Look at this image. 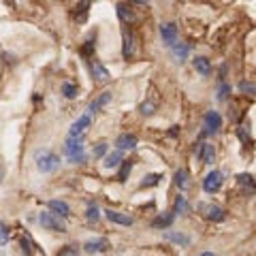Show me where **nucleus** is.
<instances>
[{
  "mask_svg": "<svg viewBox=\"0 0 256 256\" xmlns=\"http://www.w3.org/2000/svg\"><path fill=\"white\" fill-rule=\"evenodd\" d=\"M37 167H39L41 173H52V171H56L60 167V158L54 152L43 149V152L37 154Z\"/></svg>",
  "mask_w": 256,
  "mask_h": 256,
  "instance_id": "nucleus-1",
  "label": "nucleus"
},
{
  "mask_svg": "<svg viewBox=\"0 0 256 256\" xmlns=\"http://www.w3.org/2000/svg\"><path fill=\"white\" fill-rule=\"evenodd\" d=\"M64 152H66L68 160L70 162H83L85 160V154H83V137H70L66 141V147H64Z\"/></svg>",
  "mask_w": 256,
  "mask_h": 256,
  "instance_id": "nucleus-2",
  "label": "nucleus"
},
{
  "mask_svg": "<svg viewBox=\"0 0 256 256\" xmlns=\"http://www.w3.org/2000/svg\"><path fill=\"white\" fill-rule=\"evenodd\" d=\"M39 220H41L43 229H47V231H58V233L66 231V226H64V222L60 220V216H56V213H41Z\"/></svg>",
  "mask_w": 256,
  "mask_h": 256,
  "instance_id": "nucleus-3",
  "label": "nucleus"
},
{
  "mask_svg": "<svg viewBox=\"0 0 256 256\" xmlns=\"http://www.w3.org/2000/svg\"><path fill=\"white\" fill-rule=\"evenodd\" d=\"M198 209H201V213L209 220V222H222V220L226 218L224 209H222V207H218V205H213V203H203Z\"/></svg>",
  "mask_w": 256,
  "mask_h": 256,
  "instance_id": "nucleus-4",
  "label": "nucleus"
},
{
  "mask_svg": "<svg viewBox=\"0 0 256 256\" xmlns=\"http://www.w3.org/2000/svg\"><path fill=\"white\" fill-rule=\"evenodd\" d=\"M220 186H222V173L220 171H211V173L205 177V182H203V188H205V192H218L220 190Z\"/></svg>",
  "mask_w": 256,
  "mask_h": 256,
  "instance_id": "nucleus-5",
  "label": "nucleus"
},
{
  "mask_svg": "<svg viewBox=\"0 0 256 256\" xmlns=\"http://www.w3.org/2000/svg\"><path fill=\"white\" fill-rule=\"evenodd\" d=\"M160 37H162V41H165L169 47H173L175 41H177V26L171 24V21H167V24H160Z\"/></svg>",
  "mask_w": 256,
  "mask_h": 256,
  "instance_id": "nucleus-6",
  "label": "nucleus"
},
{
  "mask_svg": "<svg viewBox=\"0 0 256 256\" xmlns=\"http://www.w3.org/2000/svg\"><path fill=\"white\" fill-rule=\"evenodd\" d=\"M90 73H92V77H94L98 83H107V81H109V70H107L98 60H90Z\"/></svg>",
  "mask_w": 256,
  "mask_h": 256,
  "instance_id": "nucleus-7",
  "label": "nucleus"
},
{
  "mask_svg": "<svg viewBox=\"0 0 256 256\" xmlns=\"http://www.w3.org/2000/svg\"><path fill=\"white\" fill-rule=\"evenodd\" d=\"M196 156L205 162V165H213V158H216V149H213V145H209V143H201V145L196 147Z\"/></svg>",
  "mask_w": 256,
  "mask_h": 256,
  "instance_id": "nucleus-8",
  "label": "nucleus"
},
{
  "mask_svg": "<svg viewBox=\"0 0 256 256\" xmlns=\"http://www.w3.org/2000/svg\"><path fill=\"white\" fill-rule=\"evenodd\" d=\"M105 216L109 222H116V224H122V226H130L132 224V218L128 213H122V211H113V209H107Z\"/></svg>",
  "mask_w": 256,
  "mask_h": 256,
  "instance_id": "nucleus-9",
  "label": "nucleus"
},
{
  "mask_svg": "<svg viewBox=\"0 0 256 256\" xmlns=\"http://www.w3.org/2000/svg\"><path fill=\"white\" fill-rule=\"evenodd\" d=\"M220 126H222V118H220V113L218 111H207V116H205V130L216 132V130H220Z\"/></svg>",
  "mask_w": 256,
  "mask_h": 256,
  "instance_id": "nucleus-10",
  "label": "nucleus"
},
{
  "mask_svg": "<svg viewBox=\"0 0 256 256\" xmlns=\"http://www.w3.org/2000/svg\"><path fill=\"white\" fill-rule=\"evenodd\" d=\"M90 128V113L88 116H81L77 122L73 124V128H70V137H83V132Z\"/></svg>",
  "mask_w": 256,
  "mask_h": 256,
  "instance_id": "nucleus-11",
  "label": "nucleus"
},
{
  "mask_svg": "<svg viewBox=\"0 0 256 256\" xmlns=\"http://www.w3.org/2000/svg\"><path fill=\"white\" fill-rule=\"evenodd\" d=\"M173 220H175V213L173 211H165V213H160L158 218H154L152 226L154 229H169V226L173 224Z\"/></svg>",
  "mask_w": 256,
  "mask_h": 256,
  "instance_id": "nucleus-12",
  "label": "nucleus"
},
{
  "mask_svg": "<svg viewBox=\"0 0 256 256\" xmlns=\"http://www.w3.org/2000/svg\"><path fill=\"white\" fill-rule=\"evenodd\" d=\"M116 145H118V149H134V147H137V137H134V134L124 132V134H120V137H118Z\"/></svg>",
  "mask_w": 256,
  "mask_h": 256,
  "instance_id": "nucleus-13",
  "label": "nucleus"
},
{
  "mask_svg": "<svg viewBox=\"0 0 256 256\" xmlns=\"http://www.w3.org/2000/svg\"><path fill=\"white\" fill-rule=\"evenodd\" d=\"M118 15H120V19H122L124 24H132V21L137 19V15H134L132 9H130V4H126V2L118 4Z\"/></svg>",
  "mask_w": 256,
  "mask_h": 256,
  "instance_id": "nucleus-14",
  "label": "nucleus"
},
{
  "mask_svg": "<svg viewBox=\"0 0 256 256\" xmlns=\"http://www.w3.org/2000/svg\"><path fill=\"white\" fill-rule=\"evenodd\" d=\"M49 209L60 218H68L70 216V207L64 201H49Z\"/></svg>",
  "mask_w": 256,
  "mask_h": 256,
  "instance_id": "nucleus-15",
  "label": "nucleus"
},
{
  "mask_svg": "<svg viewBox=\"0 0 256 256\" xmlns=\"http://www.w3.org/2000/svg\"><path fill=\"white\" fill-rule=\"evenodd\" d=\"M83 248H85V252H90V254H94V252H105L107 248H109V241H107V239H94V241H88V244H85Z\"/></svg>",
  "mask_w": 256,
  "mask_h": 256,
  "instance_id": "nucleus-16",
  "label": "nucleus"
},
{
  "mask_svg": "<svg viewBox=\"0 0 256 256\" xmlns=\"http://www.w3.org/2000/svg\"><path fill=\"white\" fill-rule=\"evenodd\" d=\"M132 52H134V37H132V32L130 30H126L124 32V47H122V56L128 60L132 56Z\"/></svg>",
  "mask_w": 256,
  "mask_h": 256,
  "instance_id": "nucleus-17",
  "label": "nucleus"
},
{
  "mask_svg": "<svg viewBox=\"0 0 256 256\" xmlns=\"http://www.w3.org/2000/svg\"><path fill=\"white\" fill-rule=\"evenodd\" d=\"M109 101H111V92H103V94L98 96L96 101H92V103H90V113H96L98 109H103V107L109 103Z\"/></svg>",
  "mask_w": 256,
  "mask_h": 256,
  "instance_id": "nucleus-18",
  "label": "nucleus"
},
{
  "mask_svg": "<svg viewBox=\"0 0 256 256\" xmlns=\"http://www.w3.org/2000/svg\"><path fill=\"white\" fill-rule=\"evenodd\" d=\"M175 186L180 188V190H188L190 188V177H188V171H184L180 169L175 173Z\"/></svg>",
  "mask_w": 256,
  "mask_h": 256,
  "instance_id": "nucleus-19",
  "label": "nucleus"
},
{
  "mask_svg": "<svg viewBox=\"0 0 256 256\" xmlns=\"http://www.w3.org/2000/svg\"><path fill=\"white\" fill-rule=\"evenodd\" d=\"M120 162H122V149H118V152H111V154H107L105 156V169H113V167H118Z\"/></svg>",
  "mask_w": 256,
  "mask_h": 256,
  "instance_id": "nucleus-20",
  "label": "nucleus"
},
{
  "mask_svg": "<svg viewBox=\"0 0 256 256\" xmlns=\"http://www.w3.org/2000/svg\"><path fill=\"white\" fill-rule=\"evenodd\" d=\"M192 64H194V68H196L201 75H209L211 64H209V60H207V58H203V56H196V58L192 60Z\"/></svg>",
  "mask_w": 256,
  "mask_h": 256,
  "instance_id": "nucleus-21",
  "label": "nucleus"
},
{
  "mask_svg": "<svg viewBox=\"0 0 256 256\" xmlns=\"http://www.w3.org/2000/svg\"><path fill=\"white\" fill-rule=\"evenodd\" d=\"M165 235H167V239L175 241V244H180V246H188V244H190V237H186V235H180V233H171V231H167Z\"/></svg>",
  "mask_w": 256,
  "mask_h": 256,
  "instance_id": "nucleus-22",
  "label": "nucleus"
},
{
  "mask_svg": "<svg viewBox=\"0 0 256 256\" xmlns=\"http://www.w3.org/2000/svg\"><path fill=\"white\" fill-rule=\"evenodd\" d=\"M130 171H132V162L130 160H122V169H120V173H118V180L126 182L128 175H130Z\"/></svg>",
  "mask_w": 256,
  "mask_h": 256,
  "instance_id": "nucleus-23",
  "label": "nucleus"
},
{
  "mask_svg": "<svg viewBox=\"0 0 256 256\" xmlns=\"http://www.w3.org/2000/svg\"><path fill=\"white\" fill-rule=\"evenodd\" d=\"M237 180H239V184H241V186H244L246 190H250V194H252L254 190H256V186H254V180H252V175H246V173H241V175L237 177Z\"/></svg>",
  "mask_w": 256,
  "mask_h": 256,
  "instance_id": "nucleus-24",
  "label": "nucleus"
},
{
  "mask_svg": "<svg viewBox=\"0 0 256 256\" xmlns=\"http://www.w3.org/2000/svg\"><path fill=\"white\" fill-rule=\"evenodd\" d=\"M9 237H11L9 226H6V222H0V246L9 244Z\"/></svg>",
  "mask_w": 256,
  "mask_h": 256,
  "instance_id": "nucleus-25",
  "label": "nucleus"
},
{
  "mask_svg": "<svg viewBox=\"0 0 256 256\" xmlns=\"http://www.w3.org/2000/svg\"><path fill=\"white\" fill-rule=\"evenodd\" d=\"M160 180H162V177H160L158 173H152V175H147L145 180L141 182V186H143V188H152V186H156V184H158Z\"/></svg>",
  "mask_w": 256,
  "mask_h": 256,
  "instance_id": "nucleus-26",
  "label": "nucleus"
},
{
  "mask_svg": "<svg viewBox=\"0 0 256 256\" xmlns=\"http://www.w3.org/2000/svg\"><path fill=\"white\" fill-rule=\"evenodd\" d=\"M186 54H188V47L186 45H173V56L177 58V62H184Z\"/></svg>",
  "mask_w": 256,
  "mask_h": 256,
  "instance_id": "nucleus-27",
  "label": "nucleus"
},
{
  "mask_svg": "<svg viewBox=\"0 0 256 256\" xmlns=\"http://www.w3.org/2000/svg\"><path fill=\"white\" fill-rule=\"evenodd\" d=\"M62 92H64V96H66V98H75L77 96V88H75L73 83H64L62 85Z\"/></svg>",
  "mask_w": 256,
  "mask_h": 256,
  "instance_id": "nucleus-28",
  "label": "nucleus"
},
{
  "mask_svg": "<svg viewBox=\"0 0 256 256\" xmlns=\"http://www.w3.org/2000/svg\"><path fill=\"white\" fill-rule=\"evenodd\" d=\"M154 111H156V103L147 101V103H143V105H141V113H143V116H152Z\"/></svg>",
  "mask_w": 256,
  "mask_h": 256,
  "instance_id": "nucleus-29",
  "label": "nucleus"
},
{
  "mask_svg": "<svg viewBox=\"0 0 256 256\" xmlns=\"http://www.w3.org/2000/svg\"><path fill=\"white\" fill-rule=\"evenodd\" d=\"M56 256H79V252H77L73 246H64L62 250H60L58 254H56Z\"/></svg>",
  "mask_w": 256,
  "mask_h": 256,
  "instance_id": "nucleus-30",
  "label": "nucleus"
},
{
  "mask_svg": "<svg viewBox=\"0 0 256 256\" xmlns=\"http://www.w3.org/2000/svg\"><path fill=\"white\" fill-rule=\"evenodd\" d=\"M105 154H107V143H96V147H94L96 158H101V156H105Z\"/></svg>",
  "mask_w": 256,
  "mask_h": 256,
  "instance_id": "nucleus-31",
  "label": "nucleus"
},
{
  "mask_svg": "<svg viewBox=\"0 0 256 256\" xmlns=\"http://www.w3.org/2000/svg\"><path fill=\"white\" fill-rule=\"evenodd\" d=\"M175 209H177V211H186V209H188V203H186V198H184V196H180V198H177V201H175Z\"/></svg>",
  "mask_w": 256,
  "mask_h": 256,
  "instance_id": "nucleus-32",
  "label": "nucleus"
},
{
  "mask_svg": "<svg viewBox=\"0 0 256 256\" xmlns=\"http://www.w3.org/2000/svg\"><path fill=\"white\" fill-rule=\"evenodd\" d=\"M88 220H90V222H96V220H98V209L96 207L88 209Z\"/></svg>",
  "mask_w": 256,
  "mask_h": 256,
  "instance_id": "nucleus-33",
  "label": "nucleus"
},
{
  "mask_svg": "<svg viewBox=\"0 0 256 256\" xmlns=\"http://www.w3.org/2000/svg\"><path fill=\"white\" fill-rule=\"evenodd\" d=\"M21 246H24V254H30L32 250H30V241L28 239H21Z\"/></svg>",
  "mask_w": 256,
  "mask_h": 256,
  "instance_id": "nucleus-34",
  "label": "nucleus"
},
{
  "mask_svg": "<svg viewBox=\"0 0 256 256\" xmlns=\"http://www.w3.org/2000/svg\"><path fill=\"white\" fill-rule=\"evenodd\" d=\"M226 92H229V88H226V85H220V101H224V98H226Z\"/></svg>",
  "mask_w": 256,
  "mask_h": 256,
  "instance_id": "nucleus-35",
  "label": "nucleus"
},
{
  "mask_svg": "<svg viewBox=\"0 0 256 256\" xmlns=\"http://www.w3.org/2000/svg\"><path fill=\"white\" fill-rule=\"evenodd\" d=\"M2 177H4V169H2V162H0V182H2Z\"/></svg>",
  "mask_w": 256,
  "mask_h": 256,
  "instance_id": "nucleus-36",
  "label": "nucleus"
},
{
  "mask_svg": "<svg viewBox=\"0 0 256 256\" xmlns=\"http://www.w3.org/2000/svg\"><path fill=\"white\" fill-rule=\"evenodd\" d=\"M201 256H216V254H213V252H205V254H201Z\"/></svg>",
  "mask_w": 256,
  "mask_h": 256,
  "instance_id": "nucleus-37",
  "label": "nucleus"
},
{
  "mask_svg": "<svg viewBox=\"0 0 256 256\" xmlns=\"http://www.w3.org/2000/svg\"><path fill=\"white\" fill-rule=\"evenodd\" d=\"M137 2H147V0H137Z\"/></svg>",
  "mask_w": 256,
  "mask_h": 256,
  "instance_id": "nucleus-38",
  "label": "nucleus"
}]
</instances>
